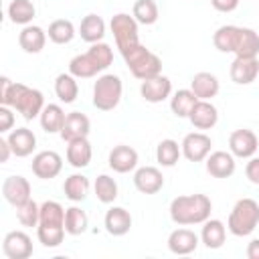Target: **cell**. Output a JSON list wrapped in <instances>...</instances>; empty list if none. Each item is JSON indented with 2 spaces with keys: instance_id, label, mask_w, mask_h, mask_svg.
<instances>
[{
  "instance_id": "6da1fadb",
  "label": "cell",
  "mask_w": 259,
  "mask_h": 259,
  "mask_svg": "<svg viewBox=\"0 0 259 259\" xmlns=\"http://www.w3.org/2000/svg\"><path fill=\"white\" fill-rule=\"evenodd\" d=\"M0 85H2V89H0L2 105H10L24 119H34L40 115V111L45 107V97L38 89H32L24 83H14L8 77H2Z\"/></svg>"
},
{
  "instance_id": "7a4b0ae2",
  "label": "cell",
  "mask_w": 259,
  "mask_h": 259,
  "mask_svg": "<svg viewBox=\"0 0 259 259\" xmlns=\"http://www.w3.org/2000/svg\"><path fill=\"white\" fill-rule=\"evenodd\" d=\"M210 210L212 202L206 194H184L170 202V219L180 227L202 225L210 219Z\"/></svg>"
},
{
  "instance_id": "3957f363",
  "label": "cell",
  "mask_w": 259,
  "mask_h": 259,
  "mask_svg": "<svg viewBox=\"0 0 259 259\" xmlns=\"http://www.w3.org/2000/svg\"><path fill=\"white\" fill-rule=\"evenodd\" d=\"M113 63V51L107 42H93L85 53L75 55L69 61V73L77 79H89L105 71Z\"/></svg>"
},
{
  "instance_id": "277c9868",
  "label": "cell",
  "mask_w": 259,
  "mask_h": 259,
  "mask_svg": "<svg viewBox=\"0 0 259 259\" xmlns=\"http://www.w3.org/2000/svg\"><path fill=\"white\" fill-rule=\"evenodd\" d=\"M121 57H123L130 73L140 81L152 79L162 73V59L156 53H152L150 49H146L144 45H136V47L127 49L125 53H121Z\"/></svg>"
},
{
  "instance_id": "5b68a950",
  "label": "cell",
  "mask_w": 259,
  "mask_h": 259,
  "mask_svg": "<svg viewBox=\"0 0 259 259\" xmlns=\"http://www.w3.org/2000/svg\"><path fill=\"white\" fill-rule=\"evenodd\" d=\"M257 225H259V202L253 198H239L231 208L227 229L235 237H247L257 229Z\"/></svg>"
},
{
  "instance_id": "8992f818",
  "label": "cell",
  "mask_w": 259,
  "mask_h": 259,
  "mask_svg": "<svg viewBox=\"0 0 259 259\" xmlns=\"http://www.w3.org/2000/svg\"><path fill=\"white\" fill-rule=\"evenodd\" d=\"M121 91H123V83L117 75L113 73L99 75L93 85V105L99 111H111L119 105Z\"/></svg>"
},
{
  "instance_id": "52a82bcc",
  "label": "cell",
  "mask_w": 259,
  "mask_h": 259,
  "mask_svg": "<svg viewBox=\"0 0 259 259\" xmlns=\"http://www.w3.org/2000/svg\"><path fill=\"white\" fill-rule=\"evenodd\" d=\"M109 28L113 32L115 38V47L119 49V53H125L127 49L140 45V34H138V20L125 12H119L115 16H111Z\"/></svg>"
},
{
  "instance_id": "ba28073f",
  "label": "cell",
  "mask_w": 259,
  "mask_h": 259,
  "mask_svg": "<svg viewBox=\"0 0 259 259\" xmlns=\"http://www.w3.org/2000/svg\"><path fill=\"white\" fill-rule=\"evenodd\" d=\"M180 148H182V156L188 162H202L210 154L212 140L206 134H202V132H192V134L184 136Z\"/></svg>"
},
{
  "instance_id": "9c48e42d",
  "label": "cell",
  "mask_w": 259,
  "mask_h": 259,
  "mask_svg": "<svg viewBox=\"0 0 259 259\" xmlns=\"http://www.w3.org/2000/svg\"><path fill=\"white\" fill-rule=\"evenodd\" d=\"M30 168H32V174H34L36 178L51 180V178H55V176L61 172V168H63V158H61L57 152H53V150H42V152H38V154L32 158Z\"/></svg>"
},
{
  "instance_id": "30bf717a",
  "label": "cell",
  "mask_w": 259,
  "mask_h": 259,
  "mask_svg": "<svg viewBox=\"0 0 259 259\" xmlns=\"http://www.w3.org/2000/svg\"><path fill=\"white\" fill-rule=\"evenodd\" d=\"M259 148V140L251 130H235L229 136V150L235 158H253Z\"/></svg>"
},
{
  "instance_id": "8fae6325",
  "label": "cell",
  "mask_w": 259,
  "mask_h": 259,
  "mask_svg": "<svg viewBox=\"0 0 259 259\" xmlns=\"http://www.w3.org/2000/svg\"><path fill=\"white\" fill-rule=\"evenodd\" d=\"M2 251L8 259H28L32 255V241L24 231H10L2 241Z\"/></svg>"
},
{
  "instance_id": "7c38bea8",
  "label": "cell",
  "mask_w": 259,
  "mask_h": 259,
  "mask_svg": "<svg viewBox=\"0 0 259 259\" xmlns=\"http://www.w3.org/2000/svg\"><path fill=\"white\" fill-rule=\"evenodd\" d=\"M2 196L14 208L30 200V182L24 176H8L2 182Z\"/></svg>"
},
{
  "instance_id": "4fadbf2b",
  "label": "cell",
  "mask_w": 259,
  "mask_h": 259,
  "mask_svg": "<svg viewBox=\"0 0 259 259\" xmlns=\"http://www.w3.org/2000/svg\"><path fill=\"white\" fill-rule=\"evenodd\" d=\"M170 93H172V81L162 73L152 79L142 81V85H140V95L148 103H160V101L168 99Z\"/></svg>"
},
{
  "instance_id": "5bb4252c",
  "label": "cell",
  "mask_w": 259,
  "mask_h": 259,
  "mask_svg": "<svg viewBox=\"0 0 259 259\" xmlns=\"http://www.w3.org/2000/svg\"><path fill=\"white\" fill-rule=\"evenodd\" d=\"M134 186L142 194H156L164 186V176L156 166H142L134 172Z\"/></svg>"
},
{
  "instance_id": "9a60e30c",
  "label": "cell",
  "mask_w": 259,
  "mask_h": 259,
  "mask_svg": "<svg viewBox=\"0 0 259 259\" xmlns=\"http://www.w3.org/2000/svg\"><path fill=\"white\" fill-rule=\"evenodd\" d=\"M231 79L237 85H249L259 77V61L257 57L249 59V57H235V61L231 63L229 69Z\"/></svg>"
},
{
  "instance_id": "2e32d148",
  "label": "cell",
  "mask_w": 259,
  "mask_h": 259,
  "mask_svg": "<svg viewBox=\"0 0 259 259\" xmlns=\"http://www.w3.org/2000/svg\"><path fill=\"white\" fill-rule=\"evenodd\" d=\"M206 172L214 178H229L235 174V156L231 152H223V150H217V152H210L206 156Z\"/></svg>"
},
{
  "instance_id": "e0dca14e",
  "label": "cell",
  "mask_w": 259,
  "mask_h": 259,
  "mask_svg": "<svg viewBox=\"0 0 259 259\" xmlns=\"http://www.w3.org/2000/svg\"><path fill=\"white\" fill-rule=\"evenodd\" d=\"M89 132H91L89 117L85 113H81V111H71L65 117V123H63V130H61V138L65 142H73V140H79V138H87Z\"/></svg>"
},
{
  "instance_id": "ac0fdd59",
  "label": "cell",
  "mask_w": 259,
  "mask_h": 259,
  "mask_svg": "<svg viewBox=\"0 0 259 259\" xmlns=\"http://www.w3.org/2000/svg\"><path fill=\"white\" fill-rule=\"evenodd\" d=\"M138 166V152L132 146L119 144L109 152V168L117 174H127Z\"/></svg>"
},
{
  "instance_id": "d6986e66",
  "label": "cell",
  "mask_w": 259,
  "mask_h": 259,
  "mask_svg": "<svg viewBox=\"0 0 259 259\" xmlns=\"http://www.w3.org/2000/svg\"><path fill=\"white\" fill-rule=\"evenodd\" d=\"M188 119L196 130H210L219 121V111L208 99H198L196 105L192 107Z\"/></svg>"
},
{
  "instance_id": "ffe728a7",
  "label": "cell",
  "mask_w": 259,
  "mask_h": 259,
  "mask_svg": "<svg viewBox=\"0 0 259 259\" xmlns=\"http://www.w3.org/2000/svg\"><path fill=\"white\" fill-rule=\"evenodd\" d=\"M8 144L16 158H26L36 148V136L28 127H16L8 134Z\"/></svg>"
},
{
  "instance_id": "44dd1931",
  "label": "cell",
  "mask_w": 259,
  "mask_h": 259,
  "mask_svg": "<svg viewBox=\"0 0 259 259\" xmlns=\"http://www.w3.org/2000/svg\"><path fill=\"white\" fill-rule=\"evenodd\" d=\"M103 225H105V231L113 237H123L125 233H130L132 229V214L130 210H125L123 206H111L107 212H105V219H103Z\"/></svg>"
},
{
  "instance_id": "7402d4cb",
  "label": "cell",
  "mask_w": 259,
  "mask_h": 259,
  "mask_svg": "<svg viewBox=\"0 0 259 259\" xmlns=\"http://www.w3.org/2000/svg\"><path fill=\"white\" fill-rule=\"evenodd\" d=\"M198 247V235L190 229H176L168 237V249L174 255H190Z\"/></svg>"
},
{
  "instance_id": "603a6c76",
  "label": "cell",
  "mask_w": 259,
  "mask_h": 259,
  "mask_svg": "<svg viewBox=\"0 0 259 259\" xmlns=\"http://www.w3.org/2000/svg\"><path fill=\"white\" fill-rule=\"evenodd\" d=\"M45 42H47V32L36 24H26L18 34L20 49L24 53H30V55L40 53L45 49Z\"/></svg>"
},
{
  "instance_id": "cb8c5ba5",
  "label": "cell",
  "mask_w": 259,
  "mask_h": 259,
  "mask_svg": "<svg viewBox=\"0 0 259 259\" xmlns=\"http://www.w3.org/2000/svg\"><path fill=\"white\" fill-rule=\"evenodd\" d=\"M227 239V227L223 221L219 219H206L202 223V231H200V241L204 243V247L208 249H221L223 243Z\"/></svg>"
},
{
  "instance_id": "d4e9b609",
  "label": "cell",
  "mask_w": 259,
  "mask_h": 259,
  "mask_svg": "<svg viewBox=\"0 0 259 259\" xmlns=\"http://www.w3.org/2000/svg\"><path fill=\"white\" fill-rule=\"evenodd\" d=\"M91 156H93V150H91V144H89L87 138H79V140L67 142V162L73 168L89 166Z\"/></svg>"
},
{
  "instance_id": "484cf974",
  "label": "cell",
  "mask_w": 259,
  "mask_h": 259,
  "mask_svg": "<svg viewBox=\"0 0 259 259\" xmlns=\"http://www.w3.org/2000/svg\"><path fill=\"white\" fill-rule=\"evenodd\" d=\"M190 89L194 91V95H196L198 99H208V101H210V99L219 93L221 85H219V79H217L212 73L200 71V73H196V75L192 77Z\"/></svg>"
},
{
  "instance_id": "4316f807",
  "label": "cell",
  "mask_w": 259,
  "mask_h": 259,
  "mask_svg": "<svg viewBox=\"0 0 259 259\" xmlns=\"http://www.w3.org/2000/svg\"><path fill=\"white\" fill-rule=\"evenodd\" d=\"M79 34L85 42L93 45V42H101L105 36V22L101 16L97 14H87L83 16L81 24H79Z\"/></svg>"
},
{
  "instance_id": "83f0119b",
  "label": "cell",
  "mask_w": 259,
  "mask_h": 259,
  "mask_svg": "<svg viewBox=\"0 0 259 259\" xmlns=\"http://www.w3.org/2000/svg\"><path fill=\"white\" fill-rule=\"evenodd\" d=\"M239 32H241V26H235V24L219 26L212 34L214 49H219L221 53H235L237 42H239Z\"/></svg>"
},
{
  "instance_id": "f1b7e54d",
  "label": "cell",
  "mask_w": 259,
  "mask_h": 259,
  "mask_svg": "<svg viewBox=\"0 0 259 259\" xmlns=\"http://www.w3.org/2000/svg\"><path fill=\"white\" fill-rule=\"evenodd\" d=\"M65 111L61 105L57 103H49L42 107L38 119H40V127L47 132V134H61L63 130V123H65Z\"/></svg>"
},
{
  "instance_id": "f546056e",
  "label": "cell",
  "mask_w": 259,
  "mask_h": 259,
  "mask_svg": "<svg viewBox=\"0 0 259 259\" xmlns=\"http://www.w3.org/2000/svg\"><path fill=\"white\" fill-rule=\"evenodd\" d=\"M63 192H65V196L69 200L81 202L87 196V192H89V178L83 176V174H79V172L67 176L65 182H63Z\"/></svg>"
},
{
  "instance_id": "4dcf8cb0",
  "label": "cell",
  "mask_w": 259,
  "mask_h": 259,
  "mask_svg": "<svg viewBox=\"0 0 259 259\" xmlns=\"http://www.w3.org/2000/svg\"><path fill=\"white\" fill-rule=\"evenodd\" d=\"M198 97L194 95L192 89H178L172 97H170V109L176 117H188L192 107L196 105Z\"/></svg>"
},
{
  "instance_id": "1f68e13d",
  "label": "cell",
  "mask_w": 259,
  "mask_h": 259,
  "mask_svg": "<svg viewBox=\"0 0 259 259\" xmlns=\"http://www.w3.org/2000/svg\"><path fill=\"white\" fill-rule=\"evenodd\" d=\"M55 93L59 97V101L63 103H73L79 95V85H77V77H73L71 73H61L55 79Z\"/></svg>"
},
{
  "instance_id": "d6a6232c",
  "label": "cell",
  "mask_w": 259,
  "mask_h": 259,
  "mask_svg": "<svg viewBox=\"0 0 259 259\" xmlns=\"http://www.w3.org/2000/svg\"><path fill=\"white\" fill-rule=\"evenodd\" d=\"M257 55H259V34L253 28L241 26L239 42H237V49H235V57H249V59H253Z\"/></svg>"
},
{
  "instance_id": "836d02e7",
  "label": "cell",
  "mask_w": 259,
  "mask_h": 259,
  "mask_svg": "<svg viewBox=\"0 0 259 259\" xmlns=\"http://www.w3.org/2000/svg\"><path fill=\"white\" fill-rule=\"evenodd\" d=\"M65 210L57 200H45L40 204V221L42 227H65Z\"/></svg>"
},
{
  "instance_id": "e575fe53",
  "label": "cell",
  "mask_w": 259,
  "mask_h": 259,
  "mask_svg": "<svg viewBox=\"0 0 259 259\" xmlns=\"http://www.w3.org/2000/svg\"><path fill=\"white\" fill-rule=\"evenodd\" d=\"M89 227V217L81 206H69L65 210V231L67 235H81Z\"/></svg>"
},
{
  "instance_id": "d590c367",
  "label": "cell",
  "mask_w": 259,
  "mask_h": 259,
  "mask_svg": "<svg viewBox=\"0 0 259 259\" xmlns=\"http://www.w3.org/2000/svg\"><path fill=\"white\" fill-rule=\"evenodd\" d=\"M34 14H36V8H34V4L30 0H12L8 4V16H10V20L14 24L26 26V24L32 22Z\"/></svg>"
},
{
  "instance_id": "8d00e7d4",
  "label": "cell",
  "mask_w": 259,
  "mask_h": 259,
  "mask_svg": "<svg viewBox=\"0 0 259 259\" xmlns=\"http://www.w3.org/2000/svg\"><path fill=\"white\" fill-rule=\"evenodd\" d=\"M47 34H49V38H51L55 45H67V42H71L73 36H75V26H73V22L67 20V18H57V20H53V22L49 24Z\"/></svg>"
},
{
  "instance_id": "74e56055",
  "label": "cell",
  "mask_w": 259,
  "mask_h": 259,
  "mask_svg": "<svg viewBox=\"0 0 259 259\" xmlns=\"http://www.w3.org/2000/svg\"><path fill=\"white\" fill-rule=\"evenodd\" d=\"M180 154H182V148L178 146L176 140H170V138H168V140H162V142L156 146V160H158L160 166H166V168L174 166V164L178 162Z\"/></svg>"
},
{
  "instance_id": "f35d334b",
  "label": "cell",
  "mask_w": 259,
  "mask_h": 259,
  "mask_svg": "<svg viewBox=\"0 0 259 259\" xmlns=\"http://www.w3.org/2000/svg\"><path fill=\"white\" fill-rule=\"evenodd\" d=\"M93 190H95L97 200L103 202V204H109V202H113L117 198V182L109 174H99L95 178Z\"/></svg>"
},
{
  "instance_id": "ab89813d",
  "label": "cell",
  "mask_w": 259,
  "mask_h": 259,
  "mask_svg": "<svg viewBox=\"0 0 259 259\" xmlns=\"http://www.w3.org/2000/svg\"><path fill=\"white\" fill-rule=\"evenodd\" d=\"M132 16L140 24H146V26L154 24L158 20V4H156V0H136Z\"/></svg>"
},
{
  "instance_id": "60d3db41",
  "label": "cell",
  "mask_w": 259,
  "mask_h": 259,
  "mask_svg": "<svg viewBox=\"0 0 259 259\" xmlns=\"http://www.w3.org/2000/svg\"><path fill=\"white\" fill-rule=\"evenodd\" d=\"M16 219L22 227H38L40 221V204H36L32 198L26 200L24 204L16 206Z\"/></svg>"
},
{
  "instance_id": "b9f144b4",
  "label": "cell",
  "mask_w": 259,
  "mask_h": 259,
  "mask_svg": "<svg viewBox=\"0 0 259 259\" xmlns=\"http://www.w3.org/2000/svg\"><path fill=\"white\" fill-rule=\"evenodd\" d=\"M65 227H36V237L45 247H59L65 239Z\"/></svg>"
},
{
  "instance_id": "7bdbcfd3",
  "label": "cell",
  "mask_w": 259,
  "mask_h": 259,
  "mask_svg": "<svg viewBox=\"0 0 259 259\" xmlns=\"http://www.w3.org/2000/svg\"><path fill=\"white\" fill-rule=\"evenodd\" d=\"M12 125H14V113L10 105H0V132L6 134L12 130Z\"/></svg>"
},
{
  "instance_id": "ee69618b",
  "label": "cell",
  "mask_w": 259,
  "mask_h": 259,
  "mask_svg": "<svg viewBox=\"0 0 259 259\" xmlns=\"http://www.w3.org/2000/svg\"><path fill=\"white\" fill-rule=\"evenodd\" d=\"M245 176L251 184L259 186V158H249V162L245 166Z\"/></svg>"
},
{
  "instance_id": "f6af8a7d",
  "label": "cell",
  "mask_w": 259,
  "mask_h": 259,
  "mask_svg": "<svg viewBox=\"0 0 259 259\" xmlns=\"http://www.w3.org/2000/svg\"><path fill=\"white\" fill-rule=\"evenodd\" d=\"M239 2L241 0H210L212 8L219 10V12H233V10H237Z\"/></svg>"
},
{
  "instance_id": "bcb514c9",
  "label": "cell",
  "mask_w": 259,
  "mask_h": 259,
  "mask_svg": "<svg viewBox=\"0 0 259 259\" xmlns=\"http://www.w3.org/2000/svg\"><path fill=\"white\" fill-rule=\"evenodd\" d=\"M12 154V148L8 144V138H0V162H8Z\"/></svg>"
},
{
  "instance_id": "7dc6e473",
  "label": "cell",
  "mask_w": 259,
  "mask_h": 259,
  "mask_svg": "<svg viewBox=\"0 0 259 259\" xmlns=\"http://www.w3.org/2000/svg\"><path fill=\"white\" fill-rule=\"evenodd\" d=\"M247 257L249 259H259V239H253L247 247Z\"/></svg>"
}]
</instances>
